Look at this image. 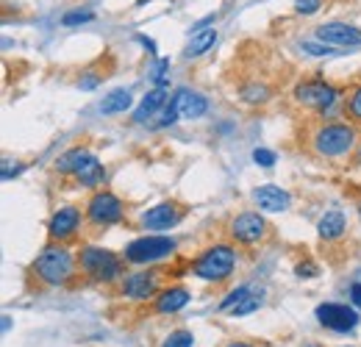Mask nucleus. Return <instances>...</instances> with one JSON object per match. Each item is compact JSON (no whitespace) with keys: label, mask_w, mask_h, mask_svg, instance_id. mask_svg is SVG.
I'll list each match as a JSON object with an SVG mask.
<instances>
[{"label":"nucleus","mask_w":361,"mask_h":347,"mask_svg":"<svg viewBox=\"0 0 361 347\" xmlns=\"http://www.w3.org/2000/svg\"><path fill=\"white\" fill-rule=\"evenodd\" d=\"M312 145H314V153L322 159H339V156H348L356 145V128L350 123H328V126H319L312 136Z\"/></svg>","instance_id":"f257e3e1"},{"label":"nucleus","mask_w":361,"mask_h":347,"mask_svg":"<svg viewBox=\"0 0 361 347\" xmlns=\"http://www.w3.org/2000/svg\"><path fill=\"white\" fill-rule=\"evenodd\" d=\"M34 272H37V278H39L42 284H47V286H64V284L75 275V259L70 256L67 248L50 245V248H45V250L37 256Z\"/></svg>","instance_id":"f03ea898"},{"label":"nucleus","mask_w":361,"mask_h":347,"mask_svg":"<svg viewBox=\"0 0 361 347\" xmlns=\"http://www.w3.org/2000/svg\"><path fill=\"white\" fill-rule=\"evenodd\" d=\"M233 269H236V250L231 245H212L192 264V272L203 281H212V284H220V281L231 278Z\"/></svg>","instance_id":"7ed1b4c3"},{"label":"nucleus","mask_w":361,"mask_h":347,"mask_svg":"<svg viewBox=\"0 0 361 347\" xmlns=\"http://www.w3.org/2000/svg\"><path fill=\"white\" fill-rule=\"evenodd\" d=\"M123 261L126 259H120L117 253H111L106 248H92V245L78 253L81 272L92 281H97V284H109V281L120 278L123 275Z\"/></svg>","instance_id":"20e7f679"},{"label":"nucleus","mask_w":361,"mask_h":347,"mask_svg":"<svg viewBox=\"0 0 361 347\" xmlns=\"http://www.w3.org/2000/svg\"><path fill=\"white\" fill-rule=\"evenodd\" d=\"M209 111V100L203 97V95H197V92H189V89H178L170 100H167V106L161 109V120H159V126H170V123H176V120H200L203 114Z\"/></svg>","instance_id":"39448f33"},{"label":"nucleus","mask_w":361,"mask_h":347,"mask_svg":"<svg viewBox=\"0 0 361 347\" xmlns=\"http://www.w3.org/2000/svg\"><path fill=\"white\" fill-rule=\"evenodd\" d=\"M176 250V242L170 236H142L134 239L126 250H123V259L128 264H150V261H159L164 256H170Z\"/></svg>","instance_id":"423d86ee"},{"label":"nucleus","mask_w":361,"mask_h":347,"mask_svg":"<svg viewBox=\"0 0 361 347\" xmlns=\"http://www.w3.org/2000/svg\"><path fill=\"white\" fill-rule=\"evenodd\" d=\"M231 236L239 242V245H259L267 239V231H270V222L262 217L259 212H242L231 219Z\"/></svg>","instance_id":"0eeeda50"},{"label":"nucleus","mask_w":361,"mask_h":347,"mask_svg":"<svg viewBox=\"0 0 361 347\" xmlns=\"http://www.w3.org/2000/svg\"><path fill=\"white\" fill-rule=\"evenodd\" d=\"M314 314H317V322H319L322 328L336 331V334H348V331H353V328L359 325L356 308H350V305H345V303H322V305H317Z\"/></svg>","instance_id":"6e6552de"},{"label":"nucleus","mask_w":361,"mask_h":347,"mask_svg":"<svg viewBox=\"0 0 361 347\" xmlns=\"http://www.w3.org/2000/svg\"><path fill=\"white\" fill-rule=\"evenodd\" d=\"M87 217L94 222V225H117L126 217V209L120 203L117 195L111 192H94L90 197V206H87Z\"/></svg>","instance_id":"1a4fd4ad"},{"label":"nucleus","mask_w":361,"mask_h":347,"mask_svg":"<svg viewBox=\"0 0 361 347\" xmlns=\"http://www.w3.org/2000/svg\"><path fill=\"white\" fill-rule=\"evenodd\" d=\"M336 97H339V92L331 84H325V81H303L295 89V100L300 106H306V109H314V111L331 109L336 103Z\"/></svg>","instance_id":"9d476101"},{"label":"nucleus","mask_w":361,"mask_h":347,"mask_svg":"<svg viewBox=\"0 0 361 347\" xmlns=\"http://www.w3.org/2000/svg\"><path fill=\"white\" fill-rule=\"evenodd\" d=\"M183 209L176 206V203H159V206H153V209H147L139 222H142V228L145 231H156V233H161V231H170V228H176L180 219H183Z\"/></svg>","instance_id":"9b49d317"},{"label":"nucleus","mask_w":361,"mask_h":347,"mask_svg":"<svg viewBox=\"0 0 361 347\" xmlns=\"http://www.w3.org/2000/svg\"><path fill=\"white\" fill-rule=\"evenodd\" d=\"M78 228H81V212L75 209V206H61L50 222H47V233H50V239H56V242H67V239H73L75 233H78Z\"/></svg>","instance_id":"f8f14e48"},{"label":"nucleus","mask_w":361,"mask_h":347,"mask_svg":"<svg viewBox=\"0 0 361 347\" xmlns=\"http://www.w3.org/2000/svg\"><path fill=\"white\" fill-rule=\"evenodd\" d=\"M317 39L325 44H339V47H356L361 44V28L348 23H325L317 28Z\"/></svg>","instance_id":"ddd939ff"},{"label":"nucleus","mask_w":361,"mask_h":347,"mask_svg":"<svg viewBox=\"0 0 361 347\" xmlns=\"http://www.w3.org/2000/svg\"><path fill=\"white\" fill-rule=\"evenodd\" d=\"M159 292L156 272H131L123 281V295L131 300H150Z\"/></svg>","instance_id":"4468645a"},{"label":"nucleus","mask_w":361,"mask_h":347,"mask_svg":"<svg viewBox=\"0 0 361 347\" xmlns=\"http://www.w3.org/2000/svg\"><path fill=\"white\" fill-rule=\"evenodd\" d=\"M253 200H256V206H259L262 212H270V214H275V212H286L289 203H292L289 192H283L281 186H272V183H267V186H256V189H253Z\"/></svg>","instance_id":"2eb2a0df"},{"label":"nucleus","mask_w":361,"mask_h":347,"mask_svg":"<svg viewBox=\"0 0 361 347\" xmlns=\"http://www.w3.org/2000/svg\"><path fill=\"white\" fill-rule=\"evenodd\" d=\"M73 178L81 183V186H100L103 181H106V170H103V164L97 162V156H92L90 150L81 156V162L75 164V170H73Z\"/></svg>","instance_id":"dca6fc26"},{"label":"nucleus","mask_w":361,"mask_h":347,"mask_svg":"<svg viewBox=\"0 0 361 347\" xmlns=\"http://www.w3.org/2000/svg\"><path fill=\"white\" fill-rule=\"evenodd\" d=\"M167 106V89L164 87H156V89H150L145 97H142V103L136 106V111H134V123H147V120H153L161 109Z\"/></svg>","instance_id":"f3484780"},{"label":"nucleus","mask_w":361,"mask_h":347,"mask_svg":"<svg viewBox=\"0 0 361 347\" xmlns=\"http://www.w3.org/2000/svg\"><path fill=\"white\" fill-rule=\"evenodd\" d=\"M186 303H189V292L183 286H167V289L159 292V298L153 303V311L156 314H176Z\"/></svg>","instance_id":"a211bd4d"},{"label":"nucleus","mask_w":361,"mask_h":347,"mask_svg":"<svg viewBox=\"0 0 361 347\" xmlns=\"http://www.w3.org/2000/svg\"><path fill=\"white\" fill-rule=\"evenodd\" d=\"M317 231H319V236L322 239H339L345 231H348V217L342 214V212H325L319 222H317Z\"/></svg>","instance_id":"6ab92c4d"},{"label":"nucleus","mask_w":361,"mask_h":347,"mask_svg":"<svg viewBox=\"0 0 361 347\" xmlns=\"http://www.w3.org/2000/svg\"><path fill=\"white\" fill-rule=\"evenodd\" d=\"M214 44H217V31H214V28H200V31H195V37L189 39L183 56H186V59H200V56L209 53Z\"/></svg>","instance_id":"aec40b11"},{"label":"nucleus","mask_w":361,"mask_h":347,"mask_svg":"<svg viewBox=\"0 0 361 347\" xmlns=\"http://www.w3.org/2000/svg\"><path fill=\"white\" fill-rule=\"evenodd\" d=\"M131 103H134V97H131L128 89H114V92H109V95L103 97L100 111L109 114V117H111V114H123V111L131 109Z\"/></svg>","instance_id":"412c9836"},{"label":"nucleus","mask_w":361,"mask_h":347,"mask_svg":"<svg viewBox=\"0 0 361 347\" xmlns=\"http://www.w3.org/2000/svg\"><path fill=\"white\" fill-rule=\"evenodd\" d=\"M264 298H267L264 286H259V289L253 286L242 303H236L233 308H231V314H233V317H247V314H253V311H259V308L264 305Z\"/></svg>","instance_id":"4be33fe9"},{"label":"nucleus","mask_w":361,"mask_h":347,"mask_svg":"<svg viewBox=\"0 0 361 347\" xmlns=\"http://www.w3.org/2000/svg\"><path fill=\"white\" fill-rule=\"evenodd\" d=\"M270 87L267 84H259V81H250V84H245V87L239 89V97L245 100V103H250V106H262V103H267L270 100Z\"/></svg>","instance_id":"5701e85b"},{"label":"nucleus","mask_w":361,"mask_h":347,"mask_svg":"<svg viewBox=\"0 0 361 347\" xmlns=\"http://www.w3.org/2000/svg\"><path fill=\"white\" fill-rule=\"evenodd\" d=\"M87 153V147H73V150H67L59 162H56V170L61 175H73V170H75V164L81 162V156Z\"/></svg>","instance_id":"b1692460"},{"label":"nucleus","mask_w":361,"mask_h":347,"mask_svg":"<svg viewBox=\"0 0 361 347\" xmlns=\"http://www.w3.org/2000/svg\"><path fill=\"white\" fill-rule=\"evenodd\" d=\"M90 20H94V11H90V8H73V11H67V14L61 17V25L75 28V25H81V23H90Z\"/></svg>","instance_id":"393cba45"},{"label":"nucleus","mask_w":361,"mask_h":347,"mask_svg":"<svg viewBox=\"0 0 361 347\" xmlns=\"http://www.w3.org/2000/svg\"><path fill=\"white\" fill-rule=\"evenodd\" d=\"M161 347H195V336H192V331H173Z\"/></svg>","instance_id":"a878e982"},{"label":"nucleus","mask_w":361,"mask_h":347,"mask_svg":"<svg viewBox=\"0 0 361 347\" xmlns=\"http://www.w3.org/2000/svg\"><path fill=\"white\" fill-rule=\"evenodd\" d=\"M250 289H253V286H239V289H233L226 300L220 303V311H223V314H231V308H233L236 303H242V300L247 298V292H250Z\"/></svg>","instance_id":"bb28decb"},{"label":"nucleus","mask_w":361,"mask_h":347,"mask_svg":"<svg viewBox=\"0 0 361 347\" xmlns=\"http://www.w3.org/2000/svg\"><path fill=\"white\" fill-rule=\"evenodd\" d=\"M348 114L353 120H361V87H356L350 92V100H348Z\"/></svg>","instance_id":"cd10ccee"},{"label":"nucleus","mask_w":361,"mask_h":347,"mask_svg":"<svg viewBox=\"0 0 361 347\" xmlns=\"http://www.w3.org/2000/svg\"><path fill=\"white\" fill-rule=\"evenodd\" d=\"M253 162H256L259 167H272V164H275V153H272V150H264V147H256V150H253Z\"/></svg>","instance_id":"c85d7f7f"},{"label":"nucleus","mask_w":361,"mask_h":347,"mask_svg":"<svg viewBox=\"0 0 361 347\" xmlns=\"http://www.w3.org/2000/svg\"><path fill=\"white\" fill-rule=\"evenodd\" d=\"M319 6H322V0H295L298 14H314V11H319Z\"/></svg>","instance_id":"c756f323"},{"label":"nucleus","mask_w":361,"mask_h":347,"mask_svg":"<svg viewBox=\"0 0 361 347\" xmlns=\"http://www.w3.org/2000/svg\"><path fill=\"white\" fill-rule=\"evenodd\" d=\"M300 47H303V53H309V56H331V53H334V47H322V44H317V42H303Z\"/></svg>","instance_id":"7c9ffc66"},{"label":"nucleus","mask_w":361,"mask_h":347,"mask_svg":"<svg viewBox=\"0 0 361 347\" xmlns=\"http://www.w3.org/2000/svg\"><path fill=\"white\" fill-rule=\"evenodd\" d=\"M167 67H170V59H161V61H159V67H156V73H153V78H156V84H159V87H164V84H167V73H164Z\"/></svg>","instance_id":"2f4dec72"},{"label":"nucleus","mask_w":361,"mask_h":347,"mask_svg":"<svg viewBox=\"0 0 361 347\" xmlns=\"http://www.w3.org/2000/svg\"><path fill=\"white\" fill-rule=\"evenodd\" d=\"M20 173H23V164H14V167H11V164H3V181H11L14 175H20Z\"/></svg>","instance_id":"473e14b6"},{"label":"nucleus","mask_w":361,"mask_h":347,"mask_svg":"<svg viewBox=\"0 0 361 347\" xmlns=\"http://www.w3.org/2000/svg\"><path fill=\"white\" fill-rule=\"evenodd\" d=\"M350 300H353L356 308H361V284H353V286H350Z\"/></svg>","instance_id":"72a5a7b5"},{"label":"nucleus","mask_w":361,"mask_h":347,"mask_svg":"<svg viewBox=\"0 0 361 347\" xmlns=\"http://www.w3.org/2000/svg\"><path fill=\"white\" fill-rule=\"evenodd\" d=\"M298 275H300V278H303V275H306V278H309V275H317L314 264H300V267H298Z\"/></svg>","instance_id":"f704fd0d"},{"label":"nucleus","mask_w":361,"mask_h":347,"mask_svg":"<svg viewBox=\"0 0 361 347\" xmlns=\"http://www.w3.org/2000/svg\"><path fill=\"white\" fill-rule=\"evenodd\" d=\"M136 39H139V42L145 44V50H147V53H156V42H153V39H147V37H145V34H139V37H136Z\"/></svg>","instance_id":"c9c22d12"},{"label":"nucleus","mask_w":361,"mask_h":347,"mask_svg":"<svg viewBox=\"0 0 361 347\" xmlns=\"http://www.w3.org/2000/svg\"><path fill=\"white\" fill-rule=\"evenodd\" d=\"M226 347H253V345H247V342H228Z\"/></svg>","instance_id":"e433bc0d"},{"label":"nucleus","mask_w":361,"mask_h":347,"mask_svg":"<svg viewBox=\"0 0 361 347\" xmlns=\"http://www.w3.org/2000/svg\"><path fill=\"white\" fill-rule=\"evenodd\" d=\"M356 162H359V164H361V147H359V150H356Z\"/></svg>","instance_id":"4c0bfd02"},{"label":"nucleus","mask_w":361,"mask_h":347,"mask_svg":"<svg viewBox=\"0 0 361 347\" xmlns=\"http://www.w3.org/2000/svg\"><path fill=\"white\" fill-rule=\"evenodd\" d=\"M306 347H319V345H306Z\"/></svg>","instance_id":"58836bf2"},{"label":"nucleus","mask_w":361,"mask_h":347,"mask_svg":"<svg viewBox=\"0 0 361 347\" xmlns=\"http://www.w3.org/2000/svg\"><path fill=\"white\" fill-rule=\"evenodd\" d=\"M359 217H361V206H359Z\"/></svg>","instance_id":"ea45409f"}]
</instances>
